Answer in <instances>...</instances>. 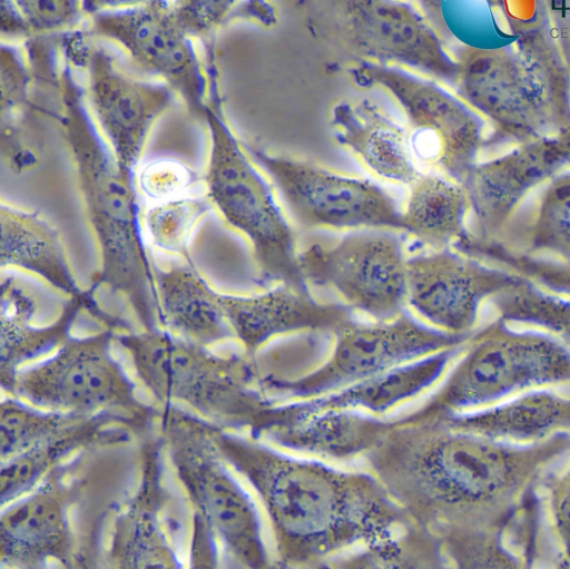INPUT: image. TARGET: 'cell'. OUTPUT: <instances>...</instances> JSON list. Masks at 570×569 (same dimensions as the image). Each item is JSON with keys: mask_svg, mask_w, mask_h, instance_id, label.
<instances>
[{"mask_svg": "<svg viewBox=\"0 0 570 569\" xmlns=\"http://www.w3.org/2000/svg\"><path fill=\"white\" fill-rule=\"evenodd\" d=\"M568 453L570 432L517 444L455 429L443 418H395L364 460L410 520L436 534L509 527Z\"/></svg>", "mask_w": 570, "mask_h": 569, "instance_id": "obj_1", "label": "cell"}, {"mask_svg": "<svg viewBox=\"0 0 570 569\" xmlns=\"http://www.w3.org/2000/svg\"><path fill=\"white\" fill-rule=\"evenodd\" d=\"M223 459L254 489L273 533L276 567L327 568L411 520L368 471L298 459L250 433L208 423Z\"/></svg>", "mask_w": 570, "mask_h": 569, "instance_id": "obj_2", "label": "cell"}, {"mask_svg": "<svg viewBox=\"0 0 570 569\" xmlns=\"http://www.w3.org/2000/svg\"><path fill=\"white\" fill-rule=\"evenodd\" d=\"M87 95L66 63L60 72L59 122L75 164L85 207L98 241L101 267L86 294L100 320L105 298L122 306L140 330L161 331L157 263L145 239L136 174L122 170L87 106Z\"/></svg>", "mask_w": 570, "mask_h": 569, "instance_id": "obj_3", "label": "cell"}, {"mask_svg": "<svg viewBox=\"0 0 570 569\" xmlns=\"http://www.w3.org/2000/svg\"><path fill=\"white\" fill-rule=\"evenodd\" d=\"M513 45H456L455 94L485 120L483 150L570 130V69L535 0L531 18L507 17Z\"/></svg>", "mask_w": 570, "mask_h": 569, "instance_id": "obj_4", "label": "cell"}, {"mask_svg": "<svg viewBox=\"0 0 570 569\" xmlns=\"http://www.w3.org/2000/svg\"><path fill=\"white\" fill-rule=\"evenodd\" d=\"M114 341L154 406H176L199 419L258 435L274 402L262 390L254 355L216 352L166 331H120Z\"/></svg>", "mask_w": 570, "mask_h": 569, "instance_id": "obj_5", "label": "cell"}, {"mask_svg": "<svg viewBox=\"0 0 570 569\" xmlns=\"http://www.w3.org/2000/svg\"><path fill=\"white\" fill-rule=\"evenodd\" d=\"M157 438L169 472L191 512V532L209 537L223 567L271 568L256 504L216 449L208 422L176 406H158Z\"/></svg>", "mask_w": 570, "mask_h": 569, "instance_id": "obj_6", "label": "cell"}, {"mask_svg": "<svg viewBox=\"0 0 570 569\" xmlns=\"http://www.w3.org/2000/svg\"><path fill=\"white\" fill-rule=\"evenodd\" d=\"M209 87L203 121L210 133L204 184L214 208L250 243L256 282L285 284L309 294L296 249L295 233L271 182L257 168L223 112L216 59L206 62Z\"/></svg>", "mask_w": 570, "mask_h": 569, "instance_id": "obj_7", "label": "cell"}, {"mask_svg": "<svg viewBox=\"0 0 570 569\" xmlns=\"http://www.w3.org/2000/svg\"><path fill=\"white\" fill-rule=\"evenodd\" d=\"M570 384V349L543 331H517L498 317L470 336L441 386L397 419L413 422L479 410L520 392Z\"/></svg>", "mask_w": 570, "mask_h": 569, "instance_id": "obj_8", "label": "cell"}, {"mask_svg": "<svg viewBox=\"0 0 570 569\" xmlns=\"http://www.w3.org/2000/svg\"><path fill=\"white\" fill-rule=\"evenodd\" d=\"M299 6L311 31L353 66H396L454 87L456 59L406 0H299Z\"/></svg>", "mask_w": 570, "mask_h": 569, "instance_id": "obj_9", "label": "cell"}, {"mask_svg": "<svg viewBox=\"0 0 570 569\" xmlns=\"http://www.w3.org/2000/svg\"><path fill=\"white\" fill-rule=\"evenodd\" d=\"M116 330L69 336L53 354L1 380L3 395L35 408L95 415L119 413L153 423L156 408L112 353Z\"/></svg>", "mask_w": 570, "mask_h": 569, "instance_id": "obj_10", "label": "cell"}, {"mask_svg": "<svg viewBox=\"0 0 570 569\" xmlns=\"http://www.w3.org/2000/svg\"><path fill=\"white\" fill-rule=\"evenodd\" d=\"M360 87H382L403 109L414 157L459 183L478 163L487 122L442 82L404 68L372 62L348 69Z\"/></svg>", "mask_w": 570, "mask_h": 569, "instance_id": "obj_11", "label": "cell"}, {"mask_svg": "<svg viewBox=\"0 0 570 569\" xmlns=\"http://www.w3.org/2000/svg\"><path fill=\"white\" fill-rule=\"evenodd\" d=\"M471 334H452L423 324L406 311L390 321L357 320L337 331L330 356L314 371L293 380L261 375L274 403L313 399L401 364L464 344Z\"/></svg>", "mask_w": 570, "mask_h": 569, "instance_id": "obj_12", "label": "cell"}, {"mask_svg": "<svg viewBox=\"0 0 570 569\" xmlns=\"http://www.w3.org/2000/svg\"><path fill=\"white\" fill-rule=\"evenodd\" d=\"M406 261L403 238L390 228L353 229L332 245L313 243L298 253L308 285L332 290L374 321L405 311Z\"/></svg>", "mask_w": 570, "mask_h": 569, "instance_id": "obj_13", "label": "cell"}, {"mask_svg": "<svg viewBox=\"0 0 570 569\" xmlns=\"http://www.w3.org/2000/svg\"><path fill=\"white\" fill-rule=\"evenodd\" d=\"M51 471L33 490L2 508L1 567H83L92 561L71 509L89 485V452Z\"/></svg>", "mask_w": 570, "mask_h": 569, "instance_id": "obj_14", "label": "cell"}, {"mask_svg": "<svg viewBox=\"0 0 570 569\" xmlns=\"http://www.w3.org/2000/svg\"><path fill=\"white\" fill-rule=\"evenodd\" d=\"M243 145L302 228L403 230L402 210L381 186L305 160L269 154L255 144Z\"/></svg>", "mask_w": 570, "mask_h": 569, "instance_id": "obj_15", "label": "cell"}, {"mask_svg": "<svg viewBox=\"0 0 570 569\" xmlns=\"http://www.w3.org/2000/svg\"><path fill=\"white\" fill-rule=\"evenodd\" d=\"M140 482L114 512L106 559L116 568L183 567L181 546L191 538V512L168 482L157 435L142 443Z\"/></svg>", "mask_w": 570, "mask_h": 569, "instance_id": "obj_16", "label": "cell"}, {"mask_svg": "<svg viewBox=\"0 0 570 569\" xmlns=\"http://www.w3.org/2000/svg\"><path fill=\"white\" fill-rule=\"evenodd\" d=\"M90 18V35L121 46L137 66L163 78L194 118L203 120L208 76L174 3L153 0Z\"/></svg>", "mask_w": 570, "mask_h": 569, "instance_id": "obj_17", "label": "cell"}, {"mask_svg": "<svg viewBox=\"0 0 570 569\" xmlns=\"http://www.w3.org/2000/svg\"><path fill=\"white\" fill-rule=\"evenodd\" d=\"M406 305L431 326L452 334L474 332L482 303L523 277L451 247L407 256Z\"/></svg>", "mask_w": 570, "mask_h": 569, "instance_id": "obj_18", "label": "cell"}, {"mask_svg": "<svg viewBox=\"0 0 570 569\" xmlns=\"http://www.w3.org/2000/svg\"><path fill=\"white\" fill-rule=\"evenodd\" d=\"M570 168V130L512 147L476 163L462 185L470 205L471 238L497 242L524 202Z\"/></svg>", "mask_w": 570, "mask_h": 569, "instance_id": "obj_19", "label": "cell"}, {"mask_svg": "<svg viewBox=\"0 0 570 569\" xmlns=\"http://www.w3.org/2000/svg\"><path fill=\"white\" fill-rule=\"evenodd\" d=\"M87 98L118 166L136 174L148 133L177 94L166 82H145L122 72L104 48L87 53Z\"/></svg>", "mask_w": 570, "mask_h": 569, "instance_id": "obj_20", "label": "cell"}, {"mask_svg": "<svg viewBox=\"0 0 570 569\" xmlns=\"http://www.w3.org/2000/svg\"><path fill=\"white\" fill-rule=\"evenodd\" d=\"M220 302L235 341L254 356L277 336L297 332L335 334L356 320L346 304L318 302L311 293L285 284L255 295L220 293Z\"/></svg>", "mask_w": 570, "mask_h": 569, "instance_id": "obj_21", "label": "cell"}, {"mask_svg": "<svg viewBox=\"0 0 570 569\" xmlns=\"http://www.w3.org/2000/svg\"><path fill=\"white\" fill-rule=\"evenodd\" d=\"M466 343L401 364L313 399L274 403L264 429L272 423L298 420L328 410H357L383 416L435 385L462 355Z\"/></svg>", "mask_w": 570, "mask_h": 569, "instance_id": "obj_22", "label": "cell"}, {"mask_svg": "<svg viewBox=\"0 0 570 569\" xmlns=\"http://www.w3.org/2000/svg\"><path fill=\"white\" fill-rule=\"evenodd\" d=\"M392 424L357 410H328L267 425L258 435L269 444L322 461L353 462L365 458Z\"/></svg>", "mask_w": 570, "mask_h": 569, "instance_id": "obj_23", "label": "cell"}, {"mask_svg": "<svg viewBox=\"0 0 570 569\" xmlns=\"http://www.w3.org/2000/svg\"><path fill=\"white\" fill-rule=\"evenodd\" d=\"M331 125L336 141L379 177L410 185L421 174L407 129L373 101L335 104Z\"/></svg>", "mask_w": 570, "mask_h": 569, "instance_id": "obj_24", "label": "cell"}, {"mask_svg": "<svg viewBox=\"0 0 570 569\" xmlns=\"http://www.w3.org/2000/svg\"><path fill=\"white\" fill-rule=\"evenodd\" d=\"M157 287L161 331L207 347L235 341L220 293L207 283L193 262L168 267L157 264Z\"/></svg>", "mask_w": 570, "mask_h": 569, "instance_id": "obj_25", "label": "cell"}, {"mask_svg": "<svg viewBox=\"0 0 570 569\" xmlns=\"http://www.w3.org/2000/svg\"><path fill=\"white\" fill-rule=\"evenodd\" d=\"M443 419L455 429L492 440L530 444L570 432V398L533 389L514 400Z\"/></svg>", "mask_w": 570, "mask_h": 569, "instance_id": "obj_26", "label": "cell"}, {"mask_svg": "<svg viewBox=\"0 0 570 569\" xmlns=\"http://www.w3.org/2000/svg\"><path fill=\"white\" fill-rule=\"evenodd\" d=\"M1 269L16 267L36 274L52 287L72 296L81 291L66 256L61 235L39 212L0 206Z\"/></svg>", "mask_w": 570, "mask_h": 569, "instance_id": "obj_27", "label": "cell"}, {"mask_svg": "<svg viewBox=\"0 0 570 569\" xmlns=\"http://www.w3.org/2000/svg\"><path fill=\"white\" fill-rule=\"evenodd\" d=\"M497 243L515 253L570 262V168L524 202Z\"/></svg>", "mask_w": 570, "mask_h": 569, "instance_id": "obj_28", "label": "cell"}, {"mask_svg": "<svg viewBox=\"0 0 570 569\" xmlns=\"http://www.w3.org/2000/svg\"><path fill=\"white\" fill-rule=\"evenodd\" d=\"M403 230L431 249L451 247L466 232L470 205L463 185L441 173H421L410 185Z\"/></svg>", "mask_w": 570, "mask_h": 569, "instance_id": "obj_29", "label": "cell"}, {"mask_svg": "<svg viewBox=\"0 0 570 569\" xmlns=\"http://www.w3.org/2000/svg\"><path fill=\"white\" fill-rule=\"evenodd\" d=\"M439 537L410 521L393 533L340 556L327 568L347 569H439L448 568Z\"/></svg>", "mask_w": 570, "mask_h": 569, "instance_id": "obj_30", "label": "cell"}, {"mask_svg": "<svg viewBox=\"0 0 570 569\" xmlns=\"http://www.w3.org/2000/svg\"><path fill=\"white\" fill-rule=\"evenodd\" d=\"M96 415L41 410L3 395L0 408L1 462L35 445L63 436Z\"/></svg>", "mask_w": 570, "mask_h": 569, "instance_id": "obj_31", "label": "cell"}, {"mask_svg": "<svg viewBox=\"0 0 570 569\" xmlns=\"http://www.w3.org/2000/svg\"><path fill=\"white\" fill-rule=\"evenodd\" d=\"M88 306L86 291L72 296L55 323L36 327L32 323L1 321V380L36 359L55 352L69 336L80 311Z\"/></svg>", "mask_w": 570, "mask_h": 569, "instance_id": "obj_32", "label": "cell"}, {"mask_svg": "<svg viewBox=\"0 0 570 569\" xmlns=\"http://www.w3.org/2000/svg\"><path fill=\"white\" fill-rule=\"evenodd\" d=\"M499 317L551 334L570 349V298L523 279L491 298Z\"/></svg>", "mask_w": 570, "mask_h": 569, "instance_id": "obj_33", "label": "cell"}, {"mask_svg": "<svg viewBox=\"0 0 570 569\" xmlns=\"http://www.w3.org/2000/svg\"><path fill=\"white\" fill-rule=\"evenodd\" d=\"M45 115L57 117L50 109L31 101L19 112L0 119L1 163L17 178L40 171L50 158V145L42 121Z\"/></svg>", "mask_w": 570, "mask_h": 569, "instance_id": "obj_34", "label": "cell"}, {"mask_svg": "<svg viewBox=\"0 0 570 569\" xmlns=\"http://www.w3.org/2000/svg\"><path fill=\"white\" fill-rule=\"evenodd\" d=\"M214 205L206 193L153 203L144 209L142 225L150 244L167 254L193 262L188 251L190 234L196 224Z\"/></svg>", "mask_w": 570, "mask_h": 569, "instance_id": "obj_35", "label": "cell"}, {"mask_svg": "<svg viewBox=\"0 0 570 569\" xmlns=\"http://www.w3.org/2000/svg\"><path fill=\"white\" fill-rule=\"evenodd\" d=\"M452 247L487 264L513 272L542 288L570 298V262L509 251L497 242L482 243L468 232Z\"/></svg>", "mask_w": 570, "mask_h": 569, "instance_id": "obj_36", "label": "cell"}, {"mask_svg": "<svg viewBox=\"0 0 570 569\" xmlns=\"http://www.w3.org/2000/svg\"><path fill=\"white\" fill-rule=\"evenodd\" d=\"M507 528L450 529L436 533L449 567L522 568L505 541Z\"/></svg>", "mask_w": 570, "mask_h": 569, "instance_id": "obj_37", "label": "cell"}, {"mask_svg": "<svg viewBox=\"0 0 570 569\" xmlns=\"http://www.w3.org/2000/svg\"><path fill=\"white\" fill-rule=\"evenodd\" d=\"M136 185L151 204L205 190L204 175L169 155L154 156L138 165Z\"/></svg>", "mask_w": 570, "mask_h": 569, "instance_id": "obj_38", "label": "cell"}, {"mask_svg": "<svg viewBox=\"0 0 570 569\" xmlns=\"http://www.w3.org/2000/svg\"><path fill=\"white\" fill-rule=\"evenodd\" d=\"M174 6L187 32L199 37L204 43L214 41L216 30L227 21L256 18L254 9H273L264 0H176Z\"/></svg>", "mask_w": 570, "mask_h": 569, "instance_id": "obj_39", "label": "cell"}, {"mask_svg": "<svg viewBox=\"0 0 570 569\" xmlns=\"http://www.w3.org/2000/svg\"><path fill=\"white\" fill-rule=\"evenodd\" d=\"M538 492L559 555L560 568H570V465L563 472L549 471L544 474L538 484Z\"/></svg>", "mask_w": 570, "mask_h": 569, "instance_id": "obj_40", "label": "cell"}, {"mask_svg": "<svg viewBox=\"0 0 570 569\" xmlns=\"http://www.w3.org/2000/svg\"><path fill=\"white\" fill-rule=\"evenodd\" d=\"M33 37H48L76 27L81 19V0H12Z\"/></svg>", "mask_w": 570, "mask_h": 569, "instance_id": "obj_41", "label": "cell"}, {"mask_svg": "<svg viewBox=\"0 0 570 569\" xmlns=\"http://www.w3.org/2000/svg\"><path fill=\"white\" fill-rule=\"evenodd\" d=\"M29 63L19 47L2 42L0 119L19 112L31 102L29 90L33 75Z\"/></svg>", "mask_w": 570, "mask_h": 569, "instance_id": "obj_42", "label": "cell"}, {"mask_svg": "<svg viewBox=\"0 0 570 569\" xmlns=\"http://www.w3.org/2000/svg\"><path fill=\"white\" fill-rule=\"evenodd\" d=\"M570 69V0H538Z\"/></svg>", "mask_w": 570, "mask_h": 569, "instance_id": "obj_43", "label": "cell"}, {"mask_svg": "<svg viewBox=\"0 0 570 569\" xmlns=\"http://www.w3.org/2000/svg\"><path fill=\"white\" fill-rule=\"evenodd\" d=\"M1 33L9 38H32L28 23L12 0H1Z\"/></svg>", "mask_w": 570, "mask_h": 569, "instance_id": "obj_44", "label": "cell"}, {"mask_svg": "<svg viewBox=\"0 0 570 569\" xmlns=\"http://www.w3.org/2000/svg\"><path fill=\"white\" fill-rule=\"evenodd\" d=\"M416 1L419 3L420 10L430 20V22L438 30V32L442 36V38L445 40V42L450 43L453 40V37L444 21V17H443V12H442V1L443 0H416Z\"/></svg>", "mask_w": 570, "mask_h": 569, "instance_id": "obj_45", "label": "cell"}, {"mask_svg": "<svg viewBox=\"0 0 570 569\" xmlns=\"http://www.w3.org/2000/svg\"><path fill=\"white\" fill-rule=\"evenodd\" d=\"M153 0H81L82 12L94 16L104 11L122 10L146 4Z\"/></svg>", "mask_w": 570, "mask_h": 569, "instance_id": "obj_46", "label": "cell"}]
</instances>
